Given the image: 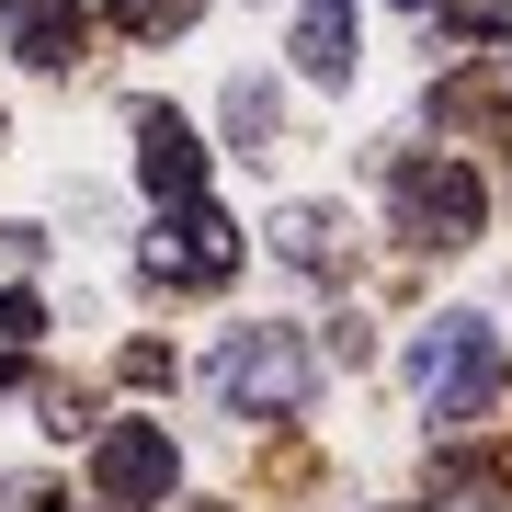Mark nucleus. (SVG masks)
Masks as SVG:
<instances>
[{
	"label": "nucleus",
	"instance_id": "nucleus-1",
	"mask_svg": "<svg viewBox=\"0 0 512 512\" xmlns=\"http://www.w3.org/2000/svg\"><path fill=\"white\" fill-rule=\"evenodd\" d=\"M308 387H319V353L296 342V330H239V342L217 353V399L239 421H296Z\"/></svg>",
	"mask_w": 512,
	"mask_h": 512
},
{
	"label": "nucleus",
	"instance_id": "nucleus-2",
	"mask_svg": "<svg viewBox=\"0 0 512 512\" xmlns=\"http://www.w3.org/2000/svg\"><path fill=\"white\" fill-rule=\"evenodd\" d=\"M410 376H421V399H433V421H478V410L501 399V342H490V319H433L421 353H410Z\"/></svg>",
	"mask_w": 512,
	"mask_h": 512
},
{
	"label": "nucleus",
	"instance_id": "nucleus-3",
	"mask_svg": "<svg viewBox=\"0 0 512 512\" xmlns=\"http://www.w3.org/2000/svg\"><path fill=\"white\" fill-rule=\"evenodd\" d=\"M171 467H183V456H171L160 421H114V433L92 444V478H103V501H114V512H148V501L171 490Z\"/></svg>",
	"mask_w": 512,
	"mask_h": 512
},
{
	"label": "nucleus",
	"instance_id": "nucleus-4",
	"mask_svg": "<svg viewBox=\"0 0 512 512\" xmlns=\"http://www.w3.org/2000/svg\"><path fill=\"white\" fill-rule=\"evenodd\" d=\"M228 262H239V228L217 217V205H183V217L148 239V274H160V285H217Z\"/></svg>",
	"mask_w": 512,
	"mask_h": 512
},
{
	"label": "nucleus",
	"instance_id": "nucleus-5",
	"mask_svg": "<svg viewBox=\"0 0 512 512\" xmlns=\"http://www.w3.org/2000/svg\"><path fill=\"white\" fill-rule=\"evenodd\" d=\"M399 228L433 239V251H467V239H478V183H467L456 160H444V171H410V183H399Z\"/></svg>",
	"mask_w": 512,
	"mask_h": 512
},
{
	"label": "nucleus",
	"instance_id": "nucleus-6",
	"mask_svg": "<svg viewBox=\"0 0 512 512\" xmlns=\"http://www.w3.org/2000/svg\"><path fill=\"white\" fill-rule=\"evenodd\" d=\"M137 171H148V194H171V205H194V194H205V148H194L183 114L137 103Z\"/></svg>",
	"mask_w": 512,
	"mask_h": 512
},
{
	"label": "nucleus",
	"instance_id": "nucleus-7",
	"mask_svg": "<svg viewBox=\"0 0 512 512\" xmlns=\"http://www.w3.org/2000/svg\"><path fill=\"white\" fill-rule=\"evenodd\" d=\"M0 35H12V57H23V69H80L92 23H80L69 0H12V12H0Z\"/></svg>",
	"mask_w": 512,
	"mask_h": 512
},
{
	"label": "nucleus",
	"instance_id": "nucleus-8",
	"mask_svg": "<svg viewBox=\"0 0 512 512\" xmlns=\"http://www.w3.org/2000/svg\"><path fill=\"white\" fill-rule=\"evenodd\" d=\"M285 57H296V80H330V92H342L353 80V0H308Z\"/></svg>",
	"mask_w": 512,
	"mask_h": 512
},
{
	"label": "nucleus",
	"instance_id": "nucleus-9",
	"mask_svg": "<svg viewBox=\"0 0 512 512\" xmlns=\"http://www.w3.org/2000/svg\"><path fill=\"white\" fill-rule=\"evenodd\" d=\"M274 251L296 262V274H330V262H342V217H319V205H285Z\"/></svg>",
	"mask_w": 512,
	"mask_h": 512
},
{
	"label": "nucleus",
	"instance_id": "nucleus-10",
	"mask_svg": "<svg viewBox=\"0 0 512 512\" xmlns=\"http://www.w3.org/2000/svg\"><path fill=\"white\" fill-rule=\"evenodd\" d=\"M433 114L444 126H512V80L490 69V80H456V92H433Z\"/></svg>",
	"mask_w": 512,
	"mask_h": 512
},
{
	"label": "nucleus",
	"instance_id": "nucleus-11",
	"mask_svg": "<svg viewBox=\"0 0 512 512\" xmlns=\"http://www.w3.org/2000/svg\"><path fill=\"white\" fill-rule=\"evenodd\" d=\"M194 12H205V0H114V23H126V35H183Z\"/></svg>",
	"mask_w": 512,
	"mask_h": 512
},
{
	"label": "nucleus",
	"instance_id": "nucleus-12",
	"mask_svg": "<svg viewBox=\"0 0 512 512\" xmlns=\"http://www.w3.org/2000/svg\"><path fill=\"white\" fill-rule=\"evenodd\" d=\"M421 12H433V23H456V35H501V23H512V0H421Z\"/></svg>",
	"mask_w": 512,
	"mask_h": 512
},
{
	"label": "nucleus",
	"instance_id": "nucleus-13",
	"mask_svg": "<svg viewBox=\"0 0 512 512\" xmlns=\"http://www.w3.org/2000/svg\"><path fill=\"white\" fill-rule=\"evenodd\" d=\"M228 126H239V137H274V92H262V80H239V92H228Z\"/></svg>",
	"mask_w": 512,
	"mask_h": 512
},
{
	"label": "nucleus",
	"instance_id": "nucleus-14",
	"mask_svg": "<svg viewBox=\"0 0 512 512\" xmlns=\"http://www.w3.org/2000/svg\"><path fill=\"white\" fill-rule=\"evenodd\" d=\"M35 330H46V308H35V296H0V342H35Z\"/></svg>",
	"mask_w": 512,
	"mask_h": 512
}]
</instances>
